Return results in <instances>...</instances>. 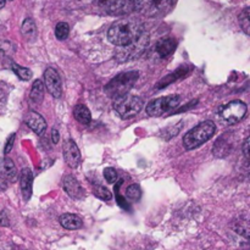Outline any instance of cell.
Instances as JSON below:
<instances>
[{
	"label": "cell",
	"instance_id": "6da1fadb",
	"mask_svg": "<svg viewBox=\"0 0 250 250\" xmlns=\"http://www.w3.org/2000/svg\"><path fill=\"white\" fill-rule=\"evenodd\" d=\"M143 24L134 19H122L115 22L107 32V38L117 46L129 45L144 33Z\"/></svg>",
	"mask_w": 250,
	"mask_h": 250
},
{
	"label": "cell",
	"instance_id": "7a4b0ae2",
	"mask_svg": "<svg viewBox=\"0 0 250 250\" xmlns=\"http://www.w3.org/2000/svg\"><path fill=\"white\" fill-rule=\"evenodd\" d=\"M138 77V71H128V72L120 73L105 85V93H106L107 97L112 98V99L124 97V95L128 94L129 90L133 88Z\"/></svg>",
	"mask_w": 250,
	"mask_h": 250
},
{
	"label": "cell",
	"instance_id": "3957f363",
	"mask_svg": "<svg viewBox=\"0 0 250 250\" xmlns=\"http://www.w3.org/2000/svg\"><path fill=\"white\" fill-rule=\"evenodd\" d=\"M215 131H216V126L214 122L207 120L186 133V136L183 137V146L188 150L199 148L214 136Z\"/></svg>",
	"mask_w": 250,
	"mask_h": 250
},
{
	"label": "cell",
	"instance_id": "277c9868",
	"mask_svg": "<svg viewBox=\"0 0 250 250\" xmlns=\"http://www.w3.org/2000/svg\"><path fill=\"white\" fill-rule=\"evenodd\" d=\"M172 6V0H133L137 12L146 17H160L167 14Z\"/></svg>",
	"mask_w": 250,
	"mask_h": 250
},
{
	"label": "cell",
	"instance_id": "5b68a950",
	"mask_svg": "<svg viewBox=\"0 0 250 250\" xmlns=\"http://www.w3.org/2000/svg\"><path fill=\"white\" fill-rule=\"evenodd\" d=\"M144 102L138 95L126 94L114 99V109L122 119H132L143 109Z\"/></svg>",
	"mask_w": 250,
	"mask_h": 250
},
{
	"label": "cell",
	"instance_id": "8992f818",
	"mask_svg": "<svg viewBox=\"0 0 250 250\" xmlns=\"http://www.w3.org/2000/svg\"><path fill=\"white\" fill-rule=\"evenodd\" d=\"M180 103L181 95L178 94L158 98V99H154L149 103L148 106H146V114L149 116H163L166 112L176 109L180 105Z\"/></svg>",
	"mask_w": 250,
	"mask_h": 250
},
{
	"label": "cell",
	"instance_id": "52a82bcc",
	"mask_svg": "<svg viewBox=\"0 0 250 250\" xmlns=\"http://www.w3.org/2000/svg\"><path fill=\"white\" fill-rule=\"evenodd\" d=\"M247 110H248V107H247L246 103L241 102V100H233V102L224 105L220 109V117L226 124L234 125L246 116Z\"/></svg>",
	"mask_w": 250,
	"mask_h": 250
},
{
	"label": "cell",
	"instance_id": "ba28073f",
	"mask_svg": "<svg viewBox=\"0 0 250 250\" xmlns=\"http://www.w3.org/2000/svg\"><path fill=\"white\" fill-rule=\"evenodd\" d=\"M88 5L98 14L119 15L126 6V0H85Z\"/></svg>",
	"mask_w": 250,
	"mask_h": 250
},
{
	"label": "cell",
	"instance_id": "9c48e42d",
	"mask_svg": "<svg viewBox=\"0 0 250 250\" xmlns=\"http://www.w3.org/2000/svg\"><path fill=\"white\" fill-rule=\"evenodd\" d=\"M148 42L149 36L146 32H144L134 43L129 44V45L127 46H124V48H122V51H119V53H117V59H119L120 61H127L136 58V56H138L139 54L146 49V46L148 45Z\"/></svg>",
	"mask_w": 250,
	"mask_h": 250
},
{
	"label": "cell",
	"instance_id": "30bf717a",
	"mask_svg": "<svg viewBox=\"0 0 250 250\" xmlns=\"http://www.w3.org/2000/svg\"><path fill=\"white\" fill-rule=\"evenodd\" d=\"M44 87H46L48 92L54 98H60L62 95V83H61L60 75L54 67H48L44 72Z\"/></svg>",
	"mask_w": 250,
	"mask_h": 250
},
{
	"label": "cell",
	"instance_id": "8fae6325",
	"mask_svg": "<svg viewBox=\"0 0 250 250\" xmlns=\"http://www.w3.org/2000/svg\"><path fill=\"white\" fill-rule=\"evenodd\" d=\"M63 159H65V163L67 164L70 167L76 168L80 166L81 160V153H80V149H78L77 144L75 143V141L72 139H68V141L65 142L63 144Z\"/></svg>",
	"mask_w": 250,
	"mask_h": 250
},
{
	"label": "cell",
	"instance_id": "7c38bea8",
	"mask_svg": "<svg viewBox=\"0 0 250 250\" xmlns=\"http://www.w3.org/2000/svg\"><path fill=\"white\" fill-rule=\"evenodd\" d=\"M62 187H63V190L67 193L68 197L72 198V199L78 200V199H82V198H84V195H85L84 189H83V187L81 186V183L78 182V181L76 180L73 176L68 175L63 178Z\"/></svg>",
	"mask_w": 250,
	"mask_h": 250
},
{
	"label": "cell",
	"instance_id": "4fadbf2b",
	"mask_svg": "<svg viewBox=\"0 0 250 250\" xmlns=\"http://www.w3.org/2000/svg\"><path fill=\"white\" fill-rule=\"evenodd\" d=\"M24 122L36 134L42 136L46 129V122L41 114L36 111H28L24 116Z\"/></svg>",
	"mask_w": 250,
	"mask_h": 250
},
{
	"label": "cell",
	"instance_id": "5bb4252c",
	"mask_svg": "<svg viewBox=\"0 0 250 250\" xmlns=\"http://www.w3.org/2000/svg\"><path fill=\"white\" fill-rule=\"evenodd\" d=\"M32 185H33V173L29 168H22L20 175V186H21L22 197L24 202H28L32 197Z\"/></svg>",
	"mask_w": 250,
	"mask_h": 250
},
{
	"label": "cell",
	"instance_id": "9a60e30c",
	"mask_svg": "<svg viewBox=\"0 0 250 250\" xmlns=\"http://www.w3.org/2000/svg\"><path fill=\"white\" fill-rule=\"evenodd\" d=\"M190 71V67L189 66H181V67H178L177 70L175 71L173 73H170V75L165 76V77L163 78V80L159 81L158 83H156V89H164L165 87H167V85H170L171 83L176 82V81L181 80V78L186 77V76L189 73Z\"/></svg>",
	"mask_w": 250,
	"mask_h": 250
},
{
	"label": "cell",
	"instance_id": "2e32d148",
	"mask_svg": "<svg viewBox=\"0 0 250 250\" xmlns=\"http://www.w3.org/2000/svg\"><path fill=\"white\" fill-rule=\"evenodd\" d=\"M0 175L9 182H15L17 180L16 166L10 158H4L0 161Z\"/></svg>",
	"mask_w": 250,
	"mask_h": 250
},
{
	"label": "cell",
	"instance_id": "e0dca14e",
	"mask_svg": "<svg viewBox=\"0 0 250 250\" xmlns=\"http://www.w3.org/2000/svg\"><path fill=\"white\" fill-rule=\"evenodd\" d=\"M44 99V83L41 80L34 81L29 93V105L31 106H39Z\"/></svg>",
	"mask_w": 250,
	"mask_h": 250
},
{
	"label": "cell",
	"instance_id": "ac0fdd59",
	"mask_svg": "<svg viewBox=\"0 0 250 250\" xmlns=\"http://www.w3.org/2000/svg\"><path fill=\"white\" fill-rule=\"evenodd\" d=\"M176 46H177V42L173 38H171V37H166V38L160 39L156 43L155 49L161 58H166V56H168L175 51Z\"/></svg>",
	"mask_w": 250,
	"mask_h": 250
},
{
	"label": "cell",
	"instance_id": "d6986e66",
	"mask_svg": "<svg viewBox=\"0 0 250 250\" xmlns=\"http://www.w3.org/2000/svg\"><path fill=\"white\" fill-rule=\"evenodd\" d=\"M60 225L66 229L75 231V229H82L83 221L80 216L75 214H63L60 216Z\"/></svg>",
	"mask_w": 250,
	"mask_h": 250
},
{
	"label": "cell",
	"instance_id": "ffe728a7",
	"mask_svg": "<svg viewBox=\"0 0 250 250\" xmlns=\"http://www.w3.org/2000/svg\"><path fill=\"white\" fill-rule=\"evenodd\" d=\"M73 116L82 125H89L90 121H92V115H90L89 109L83 104H78L75 107V110H73Z\"/></svg>",
	"mask_w": 250,
	"mask_h": 250
},
{
	"label": "cell",
	"instance_id": "44dd1931",
	"mask_svg": "<svg viewBox=\"0 0 250 250\" xmlns=\"http://www.w3.org/2000/svg\"><path fill=\"white\" fill-rule=\"evenodd\" d=\"M21 33L22 36L24 37V39H34L37 36V26H36V22H34L33 19L28 17L23 21L21 26Z\"/></svg>",
	"mask_w": 250,
	"mask_h": 250
},
{
	"label": "cell",
	"instance_id": "7402d4cb",
	"mask_svg": "<svg viewBox=\"0 0 250 250\" xmlns=\"http://www.w3.org/2000/svg\"><path fill=\"white\" fill-rule=\"evenodd\" d=\"M231 150V146H229V142H226V138L222 137V138L217 139V142L214 146V154L217 158H222V156H226L227 154Z\"/></svg>",
	"mask_w": 250,
	"mask_h": 250
},
{
	"label": "cell",
	"instance_id": "603a6c76",
	"mask_svg": "<svg viewBox=\"0 0 250 250\" xmlns=\"http://www.w3.org/2000/svg\"><path fill=\"white\" fill-rule=\"evenodd\" d=\"M233 231L237 232L239 236L244 237L246 239L249 238V222L247 219H241L233 225Z\"/></svg>",
	"mask_w": 250,
	"mask_h": 250
},
{
	"label": "cell",
	"instance_id": "cb8c5ba5",
	"mask_svg": "<svg viewBox=\"0 0 250 250\" xmlns=\"http://www.w3.org/2000/svg\"><path fill=\"white\" fill-rule=\"evenodd\" d=\"M11 66H12V67H11L12 71L16 73L17 77H19L20 80H22V81L31 80V77H32V75H33V73H32V71L29 70V68L22 67V66L17 65V63H12Z\"/></svg>",
	"mask_w": 250,
	"mask_h": 250
},
{
	"label": "cell",
	"instance_id": "d4e9b609",
	"mask_svg": "<svg viewBox=\"0 0 250 250\" xmlns=\"http://www.w3.org/2000/svg\"><path fill=\"white\" fill-rule=\"evenodd\" d=\"M126 197L128 198L132 202H138L142 198V189L141 186L134 183V185H131L126 190Z\"/></svg>",
	"mask_w": 250,
	"mask_h": 250
},
{
	"label": "cell",
	"instance_id": "484cf974",
	"mask_svg": "<svg viewBox=\"0 0 250 250\" xmlns=\"http://www.w3.org/2000/svg\"><path fill=\"white\" fill-rule=\"evenodd\" d=\"M70 34V26L66 22H59L55 27V36L59 41H63Z\"/></svg>",
	"mask_w": 250,
	"mask_h": 250
},
{
	"label": "cell",
	"instance_id": "4316f807",
	"mask_svg": "<svg viewBox=\"0 0 250 250\" xmlns=\"http://www.w3.org/2000/svg\"><path fill=\"white\" fill-rule=\"evenodd\" d=\"M249 7H246L239 15V23H241L242 29L246 32V34L250 33V19H249Z\"/></svg>",
	"mask_w": 250,
	"mask_h": 250
},
{
	"label": "cell",
	"instance_id": "83f0119b",
	"mask_svg": "<svg viewBox=\"0 0 250 250\" xmlns=\"http://www.w3.org/2000/svg\"><path fill=\"white\" fill-rule=\"evenodd\" d=\"M94 194L97 195L99 199L102 200H105V202H107V200H111L112 199V193L110 192L107 188H104L103 186H97L94 189Z\"/></svg>",
	"mask_w": 250,
	"mask_h": 250
},
{
	"label": "cell",
	"instance_id": "f1b7e54d",
	"mask_svg": "<svg viewBox=\"0 0 250 250\" xmlns=\"http://www.w3.org/2000/svg\"><path fill=\"white\" fill-rule=\"evenodd\" d=\"M104 178L110 185H115L117 181V171L112 167H106L104 170Z\"/></svg>",
	"mask_w": 250,
	"mask_h": 250
},
{
	"label": "cell",
	"instance_id": "f546056e",
	"mask_svg": "<svg viewBox=\"0 0 250 250\" xmlns=\"http://www.w3.org/2000/svg\"><path fill=\"white\" fill-rule=\"evenodd\" d=\"M121 185H122V181H120V182L117 183L116 186H115V193H116L117 203H119V205L121 208H124V209H126V210H129V207H128V205H127L126 200H125L124 198H122L121 195H120V193H119V189H120V187H121Z\"/></svg>",
	"mask_w": 250,
	"mask_h": 250
},
{
	"label": "cell",
	"instance_id": "4dcf8cb0",
	"mask_svg": "<svg viewBox=\"0 0 250 250\" xmlns=\"http://www.w3.org/2000/svg\"><path fill=\"white\" fill-rule=\"evenodd\" d=\"M15 137H16V134L12 133L11 136L9 137V139L6 141V143H5V149H4L5 155H7V154L12 150V146H14V143H15Z\"/></svg>",
	"mask_w": 250,
	"mask_h": 250
},
{
	"label": "cell",
	"instance_id": "1f68e13d",
	"mask_svg": "<svg viewBox=\"0 0 250 250\" xmlns=\"http://www.w3.org/2000/svg\"><path fill=\"white\" fill-rule=\"evenodd\" d=\"M181 125H182V122H180V124H178L177 126H175V127L172 126V127H170V128H166L165 131H164V133H167L168 138H171V137H175L176 134H177L178 132H180Z\"/></svg>",
	"mask_w": 250,
	"mask_h": 250
},
{
	"label": "cell",
	"instance_id": "d6a6232c",
	"mask_svg": "<svg viewBox=\"0 0 250 250\" xmlns=\"http://www.w3.org/2000/svg\"><path fill=\"white\" fill-rule=\"evenodd\" d=\"M9 219H7V216H6V214H5L4 211L2 212H0V226H4V227H6V226H9Z\"/></svg>",
	"mask_w": 250,
	"mask_h": 250
},
{
	"label": "cell",
	"instance_id": "836d02e7",
	"mask_svg": "<svg viewBox=\"0 0 250 250\" xmlns=\"http://www.w3.org/2000/svg\"><path fill=\"white\" fill-rule=\"evenodd\" d=\"M243 154L244 156H246V159L249 158V137H247L246 141H244L243 143Z\"/></svg>",
	"mask_w": 250,
	"mask_h": 250
},
{
	"label": "cell",
	"instance_id": "e575fe53",
	"mask_svg": "<svg viewBox=\"0 0 250 250\" xmlns=\"http://www.w3.org/2000/svg\"><path fill=\"white\" fill-rule=\"evenodd\" d=\"M59 138H60V136H59V131L54 128L53 131H51V141H53L54 144H56L59 142Z\"/></svg>",
	"mask_w": 250,
	"mask_h": 250
},
{
	"label": "cell",
	"instance_id": "d590c367",
	"mask_svg": "<svg viewBox=\"0 0 250 250\" xmlns=\"http://www.w3.org/2000/svg\"><path fill=\"white\" fill-rule=\"evenodd\" d=\"M6 1H7V0H0V9H2V7L5 6Z\"/></svg>",
	"mask_w": 250,
	"mask_h": 250
},
{
	"label": "cell",
	"instance_id": "8d00e7d4",
	"mask_svg": "<svg viewBox=\"0 0 250 250\" xmlns=\"http://www.w3.org/2000/svg\"><path fill=\"white\" fill-rule=\"evenodd\" d=\"M1 185H2V183H1V182H0V190H1V189H2V186H1Z\"/></svg>",
	"mask_w": 250,
	"mask_h": 250
}]
</instances>
